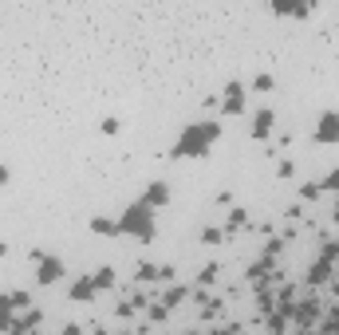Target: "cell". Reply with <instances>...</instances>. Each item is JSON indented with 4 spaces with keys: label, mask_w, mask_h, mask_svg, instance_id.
I'll return each instance as SVG.
<instances>
[{
    "label": "cell",
    "mask_w": 339,
    "mask_h": 335,
    "mask_svg": "<svg viewBox=\"0 0 339 335\" xmlns=\"http://www.w3.org/2000/svg\"><path fill=\"white\" fill-rule=\"evenodd\" d=\"M320 138H339V115H327L320 122Z\"/></svg>",
    "instance_id": "cell-1"
}]
</instances>
